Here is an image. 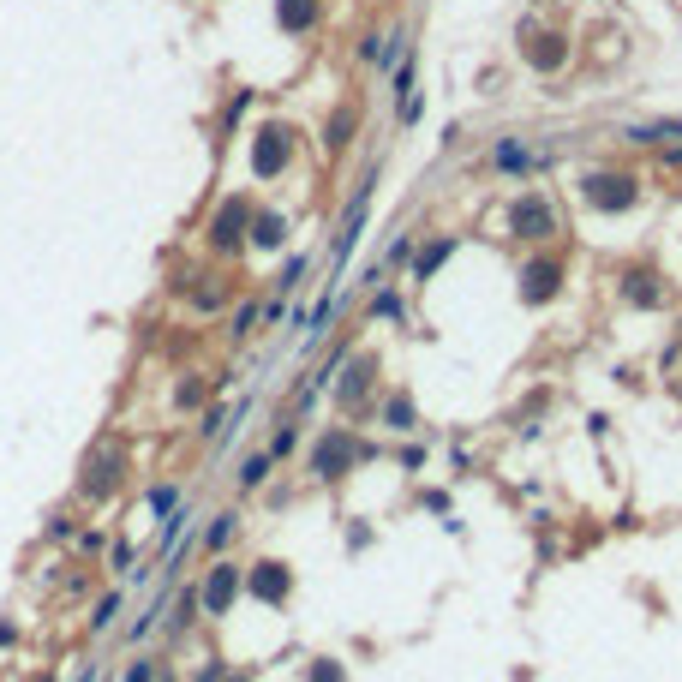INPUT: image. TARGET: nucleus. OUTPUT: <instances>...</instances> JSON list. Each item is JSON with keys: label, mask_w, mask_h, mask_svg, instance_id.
Here are the masks:
<instances>
[{"label": "nucleus", "mask_w": 682, "mask_h": 682, "mask_svg": "<svg viewBox=\"0 0 682 682\" xmlns=\"http://www.w3.org/2000/svg\"><path fill=\"white\" fill-rule=\"evenodd\" d=\"M527 61L539 66V72H557V66L569 61V42H562L557 30H551V37H533V42H527Z\"/></svg>", "instance_id": "12"}, {"label": "nucleus", "mask_w": 682, "mask_h": 682, "mask_svg": "<svg viewBox=\"0 0 682 682\" xmlns=\"http://www.w3.org/2000/svg\"><path fill=\"white\" fill-rule=\"evenodd\" d=\"M245 586H252V599H263V604H287L294 599V569H287V562H252V569H245Z\"/></svg>", "instance_id": "7"}, {"label": "nucleus", "mask_w": 682, "mask_h": 682, "mask_svg": "<svg viewBox=\"0 0 682 682\" xmlns=\"http://www.w3.org/2000/svg\"><path fill=\"white\" fill-rule=\"evenodd\" d=\"M378 318H402V300H395V294H378Z\"/></svg>", "instance_id": "30"}, {"label": "nucleus", "mask_w": 682, "mask_h": 682, "mask_svg": "<svg viewBox=\"0 0 682 682\" xmlns=\"http://www.w3.org/2000/svg\"><path fill=\"white\" fill-rule=\"evenodd\" d=\"M497 168H527V150L521 144H497Z\"/></svg>", "instance_id": "24"}, {"label": "nucleus", "mask_w": 682, "mask_h": 682, "mask_svg": "<svg viewBox=\"0 0 682 682\" xmlns=\"http://www.w3.org/2000/svg\"><path fill=\"white\" fill-rule=\"evenodd\" d=\"M221 677H228V664H221V659H216V664H204V670H198V682H221Z\"/></svg>", "instance_id": "31"}, {"label": "nucleus", "mask_w": 682, "mask_h": 682, "mask_svg": "<svg viewBox=\"0 0 682 682\" xmlns=\"http://www.w3.org/2000/svg\"><path fill=\"white\" fill-rule=\"evenodd\" d=\"M353 126H360V108H336L329 126H323V144H329V150H347V144H353Z\"/></svg>", "instance_id": "13"}, {"label": "nucleus", "mask_w": 682, "mask_h": 682, "mask_svg": "<svg viewBox=\"0 0 682 682\" xmlns=\"http://www.w3.org/2000/svg\"><path fill=\"white\" fill-rule=\"evenodd\" d=\"M228 539H234V515H216V521L204 527V545H210V551H221Z\"/></svg>", "instance_id": "19"}, {"label": "nucleus", "mask_w": 682, "mask_h": 682, "mask_svg": "<svg viewBox=\"0 0 682 682\" xmlns=\"http://www.w3.org/2000/svg\"><path fill=\"white\" fill-rule=\"evenodd\" d=\"M114 617H121V593H108V599L96 604V617H90V628L102 635V628H114Z\"/></svg>", "instance_id": "21"}, {"label": "nucleus", "mask_w": 682, "mask_h": 682, "mask_svg": "<svg viewBox=\"0 0 682 682\" xmlns=\"http://www.w3.org/2000/svg\"><path fill=\"white\" fill-rule=\"evenodd\" d=\"M48 682H54V677H48Z\"/></svg>", "instance_id": "33"}, {"label": "nucleus", "mask_w": 682, "mask_h": 682, "mask_svg": "<svg viewBox=\"0 0 682 682\" xmlns=\"http://www.w3.org/2000/svg\"><path fill=\"white\" fill-rule=\"evenodd\" d=\"M294 443H300V425H281V431H276V449H270V455H287Z\"/></svg>", "instance_id": "26"}, {"label": "nucleus", "mask_w": 682, "mask_h": 682, "mask_svg": "<svg viewBox=\"0 0 682 682\" xmlns=\"http://www.w3.org/2000/svg\"><path fill=\"white\" fill-rule=\"evenodd\" d=\"M276 19H281V30H305V24L318 19V0H281Z\"/></svg>", "instance_id": "16"}, {"label": "nucleus", "mask_w": 682, "mask_h": 682, "mask_svg": "<svg viewBox=\"0 0 682 682\" xmlns=\"http://www.w3.org/2000/svg\"><path fill=\"white\" fill-rule=\"evenodd\" d=\"M413 420H420V413H413V402H407V395H389V407H383V425H389V431H407Z\"/></svg>", "instance_id": "18"}, {"label": "nucleus", "mask_w": 682, "mask_h": 682, "mask_svg": "<svg viewBox=\"0 0 682 682\" xmlns=\"http://www.w3.org/2000/svg\"><path fill=\"white\" fill-rule=\"evenodd\" d=\"M126 682H156V664H150V659H138L132 670H126Z\"/></svg>", "instance_id": "29"}, {"label": "nucleus", "mask_w": 682, "mask_h": 682, "mask_svg": "<svg viewBox=\"0 0 682 682\" xmlns=\"http://www.w3.org/2000/svg\"><path fill=\"white\" fill-rule=\"evenodd\" d=\"M150 509H156V515H174V509H180V491H174V485H150Z\"/></svg>", "instance_id": "20"}, {"label": "nucleus", "mask_w": 682, "mask_h": 682, "mask_svg": "<svg viewBox=\"0 0 682 682\" xmlns=\"http://www.w3.org/2000/svg\"><path fill=\"white\" fill-rule=\"evenodd\" d=\"M240 586H245V569H234V562H216V569L204 575V586H198V611H210V617H228V604L240 599Z\"/></svg>", "instance_id": "4"}, {"label": "nucleus", "mask_w": 682, "mask_h": 682, "mask_svg": "<svg viewBox=\"0 0 682 682\" xmlns=\"http://www.w3.org/2000/svg\"><path fill=\"white\" fill-rule=\"evenodd\" d=\"M221 425H228V413H221V407H210V413H204V425H198V431H204V437H221Z\"/></svg>", "instance_id": "28"}, {"label": "nucleus", "mask_w": 682, "mask_h": 682, "mask_svg": "<svg viewBox=\"0 0 682 682\" xmlns=\"http://www.w3.org/2000/svg\"><path fill=\"white\" fill-rule=\"evenodd\" d=\"M365 383H371V360H347V378H341V389H336V395H341V407H353V402H360V395H365Z\"/></svg>", "instance_id": "14"}, {"label": "nucleus", "mask_w": 682, "mask_h": 682, "mask_svg": "<svg viewBox=\"0 0 682 682\" xmlns=\"http://www.w3.org/2000/svg\"><path fill=\"white\" fill-rule=\"evenodd\" d=\"M305 682H347V670H341L336 659H318L312 670H305Z\"/></svg>", "instance_id": "22"}, {"label": "nucleus", "mask_w": 682, "mask_h": 682, "mask_svg": "<svg viewBox=\"0 0 682 682\" xmlns=\"http://www.w3.org/2000/svg\"><path fill=\"white\" fill-rule=\"evenodd\" d=\"M287 162H294V132L287 126H263L258 144H252V168H258L263 180H276Z\"/></svg>", "instance_id": "6"}, {"label": "nucleus", "mask_w": 682, "mask_h": 682, "mask_svg": "<svg viewBox=\"0 0 682 682\" xmlns=\"http://www.w3.org/2000/svg\"><path fill=\"white\" fill-rule=\"evenodd\" d=\"M245 221H252V210H245V198H228L216 210V221H210V245H216V252H234V245H240V228Z\"/></svg>", "instance_id": "8"}, {"label": "nucleus", "mask_w": 682, "mask_h": 682, "mask_svg": "<svg viewBox=\"0 0 682 682\" xmlns=\"http://www.w3.org/2000/svg\"><path fill=\"white\" fill-rule=\"evenodd\" d=\"M245 240L258 245V252H281V245H287V216H276V210H258V216L245 221Z\"/></svg>", "instance_id": "10"}, {"label": "nucleus", "mask_w": 682, "mask_h": 682, "mask_svg": "<svg viewBox=\"0 0 682 682\" xmlns=\"http://www.w3.org/2000/svg\"><path fill=\"white\" fill-rule=\"evenodd\" d=\"M449 252H455V234H443V240H431V245L420 252V258H413V276H420V281H431V276H437V263L449 258Z\"/></svg>", "instance_id": "15"}, {"label": "nucleus", "mask_w": 682, "mask_h": 682, "mask_svg": "<svg viewBox=\"0 0 682 682\" xmlns=\"http://www.w3.org/2000/svg\"><path fill=\"white\" fill-rule=\"evenodd\" d=\"M270 467H276V455H245V462H240V491H258Z\"/></svg>", "instance_id": "17"}, {"label": "nucleus", "mask_w": 682, "mask_h": 682, "mask_svg": "<svg viewBox=\"0 0 682 682\" xmlns=\"http://www.w3.org/2000/svg\"><path fill=\"white\" fill-rule=\"evenodd\" d=\"M360 462H371V449H365L353 431H323V437L312 443V473H318L323 485H336L347 467H360Z\"/></svg>", "instance_id": "1"}, {"label": "nucleus", "mask_w": 682, "mask_h": 682, "mask_svg": "<svg viewBox=\"0 0 682 682\" xmlns=\"http://www.w3.org/2000/svg\"><path fill=\"white\" fill-rule=\"evenodd\" d=\"M204 402V378H186L180 389H174V407H198Z\"/></svg>", "instance_id": "23"}, {"label": "nucleus", "mask_w": 682, "mask_h": 682, "mask_svg": "<svg viewBox=\"0 0 682 682\" xmlns=\"http://www.w3.org/2000/svg\"><path fill=\"white\" fill-rule=\"evenodd\" d=\"M221 682H252V677H245V670H228V677H221Z\"/></svg>", "instance_id": "32"}, {"label": "nucleus", "mask_w": 682, "mask_h": 682, "mask_svg": "<svg viewBox=\"0 0 682 682\" xmlns=\"http://www.w3.org/2000/svg\"><path fill=\"white\" fill-rule=\"evenodd\" d=\"M581 198L593 204V210H635L641 186L628 180V174H586V180H581Z\"/></svg>", "instance_id": "5"}, {"label": "nucleus", "mask_w": 682, "mask_h": 682, "mask_svg": "<svg viewBox=\"0 0 682 682\" xmlns=\"http://www.w3.org/2000/svg\"><path fill=\"white\" fill-rule=\"evenodd\" d=\"M121 479H126V449H121V443H102L96 455H90V467H84L79 491L90 503H108L114 491H121Z\"/></svg>", "instance_id": "3"}, {"label": "nucleus", "mask_w": 682, "mask_h": 682, "mask_svg": "<svg viewBox=\"0 0 682 682\" xmlns=\"http://www.w3.org/2000/svg\"><path fill=\"white\" fill-rule=\"evenodd\" d=\"M132 557H138V551H132V545H114V551H108V569H132Z\"/></svg>", "instance_id": "27"}, {"label": "nucleus", "mask_w": 682, "mask_h": 682, "mask_svg": "<svg viewBox=\"0 0 682 682\" xmlns=\"http://www.w3.org/2000/svg\"><path fill=\"white\" fill-rule=\"evenodd\" d=\"M557 287H562L557 258H539V263H527V270H521V300H527V305H545Z\"/></svg>", "instance_id": "9"}, {"label": "nucleus", "mask_w": 682, "mask_h": 682, "mask_svg": "<svg viewBox=\"0 0 682 682\" xmlns=\"http://www.w3.org/2000/svg\"><path fill=\"white\" fill-rule=\"evenodd\" d=\"M622 300L628 305H664L659 276H653V270H628V276H622Z\"/></svg>", "instance_id": "11"}, {"label": "nucleus", "mask_w": 682, "mask_h": 682, "mask_svg": "<svg viewBox=\"0 0 682 682\" xmlns=\"http://www.w3.org/2000/svg\"><path fill=\"white\" fill-rule=\"evenodd\" d=\"M192 305L198 312H221V287H192Z\"/></svg>", "instance_id": "25"}, {"label": "nucleus", "mask_w": 682, "mask_h": 682, "mask_svg": "<svg viewBox=\"0 0 682 682\" xmlns=\"http://www.w3.org/2000/svg\"><path fill=\"white\" fill-rule=\"evenodd\" d=\"M503 221H509L515 240H551L557 234V204L545 198V192H521V198L503 210Z\"/></svg>", "instance_id": "2"}]
</instances>
